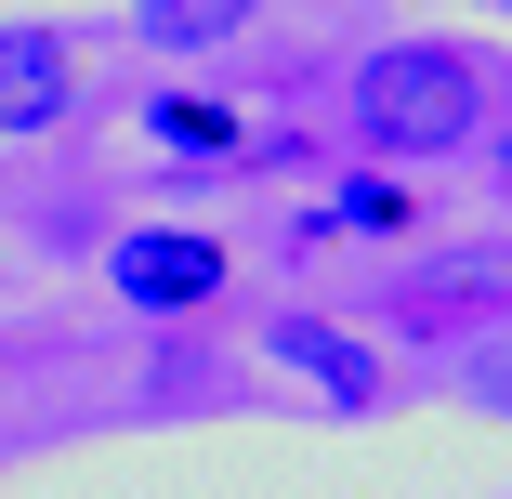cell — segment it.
Returning a JSON list of instances; mask_svg holds the SVG:
<instances>
[{
  "label": "cell",
  "mask_w": 512,
  "mask_h": 499,
  "mask_svg": "<svg viewBox=\"0 0 512 499\" xmlns=\"http://www.w3.org/2000/svg\"><path fill=\"white\" fill-rule=\"evenodd\" d=\"M499 53H473V40H381L368 66H355V145L368 158H460L473 132H499L512 106H499Z\"/></svg>",
  "instance_id": "1"
},
{
  "label": "cell",
  "mask_w": 512,
  "mask_h": 499,
  "mask_svg": "<svg viewBox=\"0 0 512 499\" xmlns=\"http://www.w3.org/2000/svg\"><path fill=\"white\" fill-rule=\"evenodd\" d=\"M106 289H119L132 316H211L224 289H237V250L197 237V224H132V237L106 250Z\"/></svg>",
  "instance_id": "2"
},
{
  "label": "cell",
  "mask_w": 512,
  "mask_h": 499,
  "mask_svg": "<svg viewBox=\"0 0 512 499\" xmlns=\"http://www.w3.org/2000/svg\"><path fill=\"white\" fill-rule=\"evenodd\" d=\"M79 119V40L66 27H0V145Z\"/></svg>",
  "instance_id": "3"
},
{
  "label": "cell",
  "mask_w": 512,
  "mask_h": 499,
  "mask_svg": "<svg viewBox=\"0 0 512 499\" xmlns=\"http://www.w3.org/2000/svg\"><path fill=\"white\" fill-rule=\"evenodd\" d=\"M263 355L302 368L329 408H381V355H368L355 329H329V316H263Z\"/></svg>",
  "instance_id": "4"
},
{
  "label": "cell",
  "mask_w": 512,
  "mask_h": 499,
  "mask_svg": "<svg viewBox=\"0 0 512 499\" xmlns=\"http://www.w3.org/2000/svg\"><path fill=\"white\" fill-rule=\"evenodd\" d=\"M145 132L184 145V158H263V132L237 106H211V92H145Z\"/></svg>",
  "instance_id": "5"
},
{
  "label": "cell",
  "mask_w": 512,
  "mask_h": 499,
  "mask_svg": "<svg viewBox=\"0 0 512 499\" xmlns=\"http://www.w3.org/2000/svg\"><path fill=\"white\" fill-rule=\"evenodd\" d=\"M263 0H132V40L145 53H224Z\"/></svg>",
  "instance_id": "6"
},
{
  "label": "cell",
  "mask_w": 512,
  "mask_h": 499,
  "mask_svg": "<svg viewBox=\"0 0 512 499\" xmlns=\"http://www.w3.org/2000/svg\"><path fill=\"white\" fill-rule=\"evenodd\" d=\"M316 224H329V237H407V224H421V184H394V171H355V184L329 197Z\"/></svg>",
  "instance_id": "7"
},
{
  "label": "cell",
  "mask_w": 512,
  "mask_h": 499,
  "mask_svg": "<svg viewBox=\"0 0 512 499\" xmlns=\"http://www.w3.org/2000/svg\"><path fill=\"white\" fill-rule=\"evenodd\" d=\"M473 408L512 421V342H473Z\"/></svg>",
  "instance_id": "8"
},
{
  "label": "cell",
  "mask_w": 512,
  "mask_h": 499,
  "mask_svg": "<svg viewBox=\"0 0 512 499\" xmlns=\"http://www.w3.org/2000/svg\"><path fill=\"white\" fill-rule=\"evenodd\" d=\"M486 145H499V184H512V119H499V132H486Z\"/></svg>",
  "instance_id": "9"
},
{
  "label": "cell",
  "mask_w": 512,
  "mask_h": 499,
  "mask_svg": "<svg viewBox=\"0 0 512 499\" xmlns=\"http://www.w3.org/2000/svg\"><path fill=\"white\" fill-rule=\"evenodd\" d=\"M499 14H512V0H499Z\"/></svg>",
  "instance_id": "10"
}]
</instances>
